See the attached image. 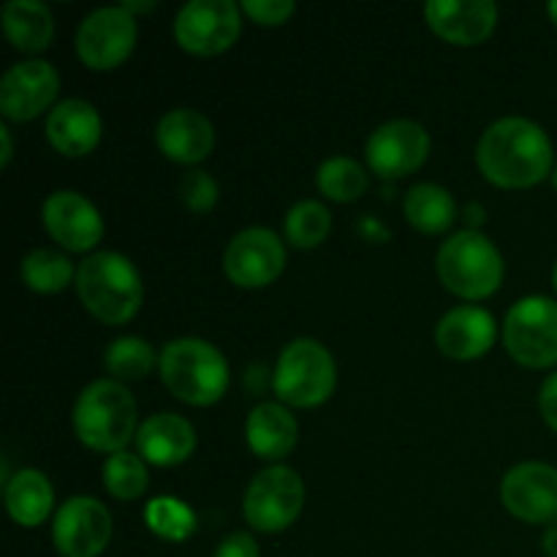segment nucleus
<instances>
[{
	"instance_id": "obj_1",
	"label": "nucleus",
	"mask_w": 557,
	"mask_h": 557,
	"mask_svg": "<svg viewBox=\"0 0 557 557\" xmlns=\"http://www.w3.org/2000/svg\"><path fill=\"white\" fill-rule=\"evenodd\" d=\"M476 166L498 188H533L553 174V139L536 120L509 114L490 123L479 136Z\"/></svg>"
},
{
	"instance_id": "obj_2",
	"label": "nucleus",
	"mask_w": 557,
	"mask_h": 557,
	"mask_svg": "<svg viewBox=\"0 0 557 557\" xmlns=\"http://www.w3.org/2000/svg\"><path fill=\"white\" fill-rule=\"evenodd\" d=\"M76 294L82 305L103 324H125L134 319L145 299L141 275L128 256L98 250L76 267Z\"/></svg>"
},
{
	"instance_id": "obj_3",
	"label": "nucleus",
	"mask_w": 557,
	"mask_h": 557,
	"mask_svg": "<svg viewBox=\"0 0 557 557\" xmlns=\"http://www.w3.org/2000/svg\"><path fill=\"white\" fill-rule=\"evenodd\" d=\"M158 373L177 400L199 408L215 406L232 381L221 348L201 337L169 341L158 354Z\"/></svg>"
},
{
	"instance_id": "obj_4",
	"label": "nucleus",
	"mask_w": 557,
	"mask_h": 557,
	"mask_svg": "<svg viewBox=\"0 0 557 557\" xmlns=\"http://www.w3.org/2000/svg\"><path fill=\"white\" fill-rule=\"evenodd\" d=\"M74 433L87 449L114 455L136 441V400L128 386L114 379H98L79 392L74 406Z\"/></svg>"
},
{
	"instance_id": "obj_5",
	"label": "nucleus",
	"mask_w": 557,
	"mask_h": 557,
	"mask_svg": "<svg viewBox=\"0 0 557 557\" xmlns=\"http://www.w3.org/2000/svg\"><path fill=\"white\" fill-rule=\"evenodd\" d=\"M435 272L451 294L462 299H487L506 275L504 256L493 239L476 228H462L444 239L435 256Z\"/></svg>"
},
{
	"instance_id": "obj_6",
	"label": "nucleus",
	"mask_w": 557,
	"mask_h": 557,
	"mask_svg": "<svg viewBox=\"0 0 557 557\" xmlns=\"http://www.w3.org/2000/svg\"><path fill=\"white\" fill-rule=\"evenodd\" d=\"M337 386L335 357L324 343L297 337L277 354L272 368V392L288 408H315L332 397Z\"/></svg>"
},
{
	"instance_id": "obj_7",
	"label": "nucleus",
	"mask_w": 557,
	"mask_h": 557,
	"mask_svg": "<svg viewBox=\"0 0 557 557\" xmlns=\"http://www.w3.org/2000/svg\"><path fill=\"white\" fill-rule=\"evenodd\" d=\"M504 346L522 368L557 364V302L542 294L517 299L504 319Z\"/></svg>"
},
{
	"instance_id": "obj_8",
	"label": "nucleus",
	"mask_w": 557,
	"mask_h": 557,
	"mask_svg": "<svg viewBox=\"0 0 557 557\" xmlns=\"http://www.w3.org/2000/svg\"><path fill=\"white\" fill-rule=\"evenodd\" d=\"M305 509V482L294 468L275 462L250 479L243 515L253 531L281 533L299 520Z\"/></svg>"
},
{
	"instance_id": "obj_9",
	"label": "nucleus",
	"mask_w": 557,
	"mask_h": 557,
	"mask_svg": "<svg viewBox=\"0 0 557 557\" xmlns=\"http://www.w3.org/2000/svg\"><path fill=\"white\" fill-rule=\"evenodd\" d=\"M139 38L136 16L123 5H101L79 22L76 54L92 71H112L131 58Z\"/></svg>"
},
{
	"instance_id": "obj_10",
	"label": "nucleus",
	"mask_w": 557,
	"mask_h": 557,
	"mask_svg": "<svg viewBox=\"0 0 557 557\" xmlns=\"http://www.w3.org/2000/svg\"><path fill=\"white\" fill-rule=\"evenodd\" d=\"M243 16L234 0H188L174 20L180 47L199 58H212L237 44Z\"/></svg>"
},
{
	"instance_id": "obj_11",
	"label": "nucleus",
	"mask_w": 557,
	"mask_h": 557,
	"mask_svg": "<svg viewBox=\"0 0 557 557\" xmlns=\"http://www.w3.org/2000/svg\"><path fill=\"white\" fill-rule=\"evenodd\" d=\"M223 270L234 286L264 288L286 270V245L272 228L248 226L228 239Z\"/></svg>"
},
{
	"instance_id": "obj_12",
	"label": "nucleus",
	"mask_w": 557,
	"mask_h": 557,
	"mask_svg": "<svg viewBox=\"0 0 557 557\" xmlns=\"http://www.w3.org/2000/svg\"><path fill=\"white\" fill-rule=\"evenodd\" d=\"M430 156V134L417 120H386L364 141L368 166L381 180H400L422 169Z\"/></svg>"
},
{
	"instance_id": "obj_13",
	"label": "nucleus",
	"mask_w": 557,
	"mask_h": 557,
	"mask_svg": "<svg viewBox=\"0 0 557 557\" xmlns=\"http://www.w3.org/2000/svg\"><path fill=\"white\" fill-rule=\"evenodd\" d=\"M60 74L47 60H22L0 79V114L14 123H27L58 107Z\"/></svg>"
},
{
	"instance_id": "obj_14",
	"label": "nucleus",
	"mask_w": 557,
	"mask_h": 557,
	"mask_svg": "<svg viewBox=\"0 0 557 557\" xmlns=\"http://www.w3.org/2000/svg\"><path fill=\"white\" fill-rule=\"evenodd\" d=\"M52 542L63 557H98L112 542V515L90 495H74L54 511Z\"/></svg>"
},
{
	"instance_id": "obj_15",
	"label": "nucleus",
	"mask_w": 557,
	"mask_h": 557,
	"mask_svg": "<svg viewBox=\"0 0 557 557\" xmlns=\"http://www.w3.org/2000/svg\"><path fill=\"white\" fill-rule=\"evenodd\" d=\"M500 500L528 525H557V468L547 462H520L500 479Z\"/></svg>"
},
{
	"instance_id": "obj_16",
	"label": "nucleus",
	"mask_w": 557,
	"mask_h": 557,
	"mask_svg": "<svg viewBox=\"0 0 557 557\" xmlns=\"http://www.w3.org/2000/svg\"><path fill=\"white\" fill-rule=\"evenodd\" d=\"M41 221L49 237L71 253H87L103 237V218L98 207L79 190H54L41 207Z\"/></svg>"
},
{
	"instance_id": "obj_17",
	"label": "nucleus",
	"mask_w": 557,
	"mask_h": 557,
	"mask_svg": "<svg viewBox=\"0 0 557 557\" xmlns=\"http://www.w3.org/2000/svg\"><path fill=\"white\" fill-rule=\"evenodd\" d=\"M428 27L455 47H476L487 41L498 25L493 0H430L424 5Z\"/></svg>"
},
{
	"instance_id": "obj_18",
	"label": "nucleus",
	"mask_w": 557,
	"mask_h": 557,
	"mask_svg": "<svg viewBox=\"0 0 557 557\" xmlns=\"http://www.w3.org/2000/svg\"><path fill=\"white\" fill-rule=\"evenodd\" d=\"M498 341V321L479 305L451 308L435 326V346L441 354L457 362H471L484 357Z\"/></svg>"
},
{
	"instance_id": "obj_19",
	"label": "nucleus",
	"mask_w": 557,
	"mask_h": 557,
	"mask_svg": "<svg viewBox=\"0 0 557 557\" xmlns=\"http://www.w3.org/2000/svg\"><path fill=\"white\" fill-rule=\"evenodd\" d=\"M156 145L169 161L196 166L215 150V125L199 109L177 107L158 120Z\"/></svg>"
},
{
	"instance_id": "obj_20",
	"label": "nucleus",
	"mask_w": 557,
	"mask_h": 557,
	"mask_svg": "<svg viewBox=\"0 0 557 557\" xmlns=\"http://www.w3.org/2000/svg\"><path fill=\"white\" fill-rule=\"evenodd\" d=\"M136 455L156 468L183 466L196 451V428L177 413H152L139 424L136 433Z\"/></svg>"
},
{
	"instance_id": "obj_21",
	"label": "nucleus",
	"mask_w": 557,
	"mask_h": 557,
	"mask_svg": "<svg viewBox=\"0 0 557 557\" xmlns=\"http://www.w3.org/2000/svg\"><path fill=\"white\" fill-rule=\"evenodd\" d=\"M103 134L98 109L85 98H65L47 114V139L60 156H90Z\"/></svg>"
},
{
	"instance_id": "obj_22",
	"label": "nucleus",
	"mask_w": 557,
	"mask_h": 557,
	"mask_svg": "<svg viewBox=\"0 0 557 557\" xmlns=\"http://www.w3.org/2000/svg\"><path fill=\"white\" fill-rule=\"evenodd\" d=\"M245 441L256 457L275 466L297 446L299 422L283 403H259L245 422Z\"/></svg>"
},
{
	"instance_id": "obj_23",
	"label": "nucleus",
	"mask_w": 557,
	"mask_h": 557,
	"mask_svg": "<svg viewBox=\"0 0 557 557\" xmlns=\"http://www.w3.org/2000/svg\"><path fill=\"white\" fill-rule=\"evenodd\" d=\"M5 509L22 528H38L54 509V487L47 473L22 468L5 482Z\"/></svg>"
},
{
	"instance_id": "obj_24",
	"label": "nucleus",
	"mask_w": 557,
	"mask_h": 557,
	"mask_svg": "<svg viewBox=\"0 0 557 557\" xmlns=\"http://www.w3.org/2000/svg\"><path fill=\"white\" fill-rule=\"evenodd\" d=\"M0 20L5 38L20 52H44L54 38V16L41 0H11L0 11Z\"/></svg>"
},
{
	"instance_id": "obj_25",
	"label": "nucleus",
	"mask_w": 557,
	"mask_h": 557,
	"mask_svg": "<svg viewBox=\"0 0 557 557\" xmlns=\"http://www.w3.org/2000/svg\"><path fill=\"white\" fill-rule=\"evenodd\" d=\"M406 221L422 234H444L457 221V201L438 183H417L403 201Z\"/></svg>"
},
{
	"instance_id": "obj_26",
	"label": "nucleus",
	"mask_w": 557,
	"mask_h": 557,
	"mask_svg": "<svg viewBox=\"0 0 557 557\" xmlns=\"http://www.w3.org/2000/svg\"><path fill=\"white\" fill-rule=\"evenodd\" d=\"M22 283L36 294H58L65 286L76 283V267L71 264L63 250L36 248L22 259Z\"/></svg>"
},
{
	"instance_id": "obj_27",
	"label": "nucleus",
	"mask_w": 557,
	"mask_h": 557,
	"mask_svg": "<svg viewBox=\"0 0 557 557\" xmlns=\"http://www.w3.org/2000/svg\"><path fill=\"white\" fill-rule=\"evenodd\" d=\"M315 185H319L321 194L330 201H357L359 196H364L368 190L370 177L368 169L351 156H332L326 161H321L319 172H315Z\"/></svg>"
},
{
	"instance_id": "obj_28",
	"label": "nucleus",
	"mask_w": 557,
	"mask_h": 557,
	"mask_svg": "<svg viewBox=\"0 0 557 557\" xmlns=\"http://www.w3.org/2000/svg\"><path fill=\"white\" fill-rule=\"evenodd\" d=\"M145 525L163 542L180 544L188 542L196 533V515L185 500L174 498V495H158V498L147 500Z\"/></svg>"
},
{
	"instance_id": "obj_29",
	"label": "nucleus",
	"mask_w": 557,
	"mask_h": 557,
	"mask_svg": "<svg viewBox=\"0 0 557 557\" xmlns=\"http://www.w3.org/2000/svg\"><path fill=\"white\" fill-rule=\"evenodd\" d=\"M103 364L114 381L125 384V381H139L150 375V370L158 364V357L145 337L123 335L109 343L103 351Z\"/></svg>"
},
{
	"instance_id": "obj_30",
	"label": "nucleus",
	"mask_w": 557,
	"mask_h": 557,
	"mask_svg": "<svg viewBox=\"0 0 557 557\" xmlns=\"http://www.w3.org/2000/svg\"><path fill=\"white\" fill-rule=\"evenodd\" d=\"M332 228V215L326 210V205H321L319 199H302L286 212V221H283V232L286 239L299 250L319 248L326 237H330Z\"/></svg>"
},
{
	"instance_id": "obj_31",
	"label": "nucleus",
	"mask_w": 557,
	"mask_h": 557,
	"mask_svg": "<svg viewBox=\"0 0 557 557\" xmlns=\"http://www.w3.org/2000/svg\"><path fill=\"white\" fill-rule=\"evenodd\" d=\"M103 487L117 500H136L147 493L150 484V471L147 462L134 451H114L107 457L101 468Z\"/></svg>"
},
{
	"instance_id": "obj_32",
	"label": "nucleus",
	"mask_w": 557,
	"mask_h": 557,
	"mask_svg": "<svg viewBox=\"0 0 557 557\" xmlns=\"http://www.w3.org/2000/svg\"><path fill=\"white\" fill-rule=\"evenodd\" d=\"M218 194L221 190H218L215 177L205 169H190L180 180V199L190 212H201V215L210 212L218 205Z\"/></svg>"
},
{
	"instance_id": "obj_33",
	"label": "nucleus",
	"mask_w": 557,
	"mask_h": 557,
	"mask_svg": "<svg viewBox=\"0 0 557 557\" xmlns=\"http://www.w3.org/2000/svg\"><path fill=\"white\" fill-rule=\"evenodd\" d=\"M239 9L250 16L253 22L267 27H277V25H286L288 20L294 16L297 11V3L294 0H243Z\"/></svg>"
},
{
	"instance_id": "obj_34",
	"label": "nucleus",
	"mask_w": 557,
	"mask_h": 557,
	"mask_svg": "<svg viewBox=\"0 0 557 557\" xmlns=\"http://www.w3.org/2000/svg\"><path fill=\"white\" fill-rule=\"evenodd\" d=\"M212 557H261V549L250 533L237 531V533H228V536L218 544V549L212 553Z\"/></svg>"
},
{
	"instance_id": "obj_35",
	"label": "nucleus",
	"mask_w": 557,
	"mask_h": 557,
	"mask_svg": "<svg viewBox=\"0 0 557 557\" xmlns=\"http://www.w3.org/2000/svg\"><path fill=\"white\" fill-rule=\"evenodd\" d=\"M539 411L542 419L557 433V370L544 379L542 389H539Z\"/></svg>"
},
{
	"instance_id": "obj_36",
	"label": "nucleus",
	"mask_w": 557,
	"mask_h": 557,
	"mask_svg": "<svg viewBox=\"0 0 557 557\" xmlns=\"http://www.w3.org/2000/svg\"><path fill=\"white\" fill-rule=\"evenodd\" d=\"M11 156H14V139H11L9 125H0V166H9Z\"/></svg>"
},
{
	"instance_id": "obj_37",
	"label": "nucleus",
	"mask_w": 557,
	"mask_h": 557,
	"mask_svg": "<svg viewBox=\"0 0 557 557\" xmlns=\"http://www.w3.org/2000/svg\"><path fill=\"white\" fill-rule=\"evenodd\" d=\"M462 218H466L468 228H473V232H476V226H482V221H484V207L482 205H468L466 212H462Z\"/></svg>"
},
{
	"instance_id": "obj_38",
	"label": "nucleus",
	"mask_w": 557,
	"mask_h": 557,
	"mask_svg": "<svg viewBox=\"0 0 557 557\" xmlns=\"http://www.w3.org/2000/svg\"><path fill=\"white\" fill-rule=\"evenodd\" d=\"M542 549L547 557H557V525H549L542 536Z\"/></svg>"
},
{
	"instance_id": "obj_39",
	"label": "nucleus",
	"mask_w": 557,
	"mask_h": 557,
	"mask_svg": "<svg viewBox=\"0 0 557 557\" xmlns=\"http://www.w3.org/2000/svg\"><path fill=\"white\" fill-rule=\"evenodd\" d=\"M123 5L125 11H131V14H147V11H152L156 9V0H123Z\"/></svg>"
},
{
	"instance_id": "obj_40",
	"label": "nucleus",
	"mask_w": 557,
	"mask_h": 557,
	"mask_svg": "<svg viewBox=\"0 0 557 557\" xmlns=\"http://www.w3.org/2000/svg\"><path fill=\"white\" fill-rule=\"evenodd\" d=\"M547 14H549V20H553V25L557 27V0H553V3L547 5Z\"/></svg>"
},
{
	"instance_id": "obj_41",
	"label": "nucleus",
	"mask_w": 557,
	"mask_h": 557,
	"mask_svg": "<svg viewBox=\"0 0 557 557\" xmlns=\"http://www.w3.org/2000/svg\"><path fill=\"white\" fill-rule=\"evenodd\" d=\"M549 177H553V185L557 188V163H555V169H553V174H549Z\"/></svg>"
},
{
	"instance_id": "obj_42",
	"label": "nucleus",
	"mask_w": 557,
	"mask_h": 557,
	"mask_svg": "<svg viewBox=\"0 0 557 557\" xmlns=\"http://www.w3.org/2000/svg\"><path fill=\"white\" fill-rule=\"evenodd\" d=\"M553 286H555V292H557V264H555V270H553Z\"/></svg>"
}]
</instances>
